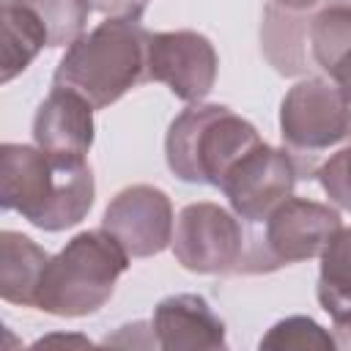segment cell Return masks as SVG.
Listing matches in <instances>:
<instances>
[{"mask_svg": "<svg viewBox=\"0 0 351 351\" xmlns=\"http://www.w3.org/2000/svg\"><path fill=\"white\" fill-rule=\"evenodd\" d=\"M5 206H16L41 228H63L80 219L90 206V173L77 165L60 184H55L58 165H47L30 148H5Z\"/></svg>", "mask_w": 351, "mask_h": 351, "instance_id": "cell-1", "label": "cell"}, {"mask_svg": "<svg viewBox=\"0 0 351 351\" xmlns=\"http://www.w3.org/2000/svg\"><path fill=\"white\" fill-rule=\"evenodd\" d=\"M140 69V33L126 25H104L80 41L60 63L58 82L80 85L96 104L123 93Z\"/></svg>", "mask_w": 351, "mask_h": 351, "instance_id": "cell-2", "label": "cell"}, {"mask_svg": "<svg viewBox=\"0 0 351 351\" xmlns=\"http://www.w3.org/2000/svg\"><path fill=\"white\" fill-rule=\"evenodd\" d=\"M154 71L178 90L184 99H195L208 90L214 74V55L208 44L192 33L159 36L154 41Z\"/></svg>", "mask_w": 351, "mask_h": 351, "instance_id": "cell-3", "label": "cell"}, {"mask_svg": "<svg viewBox=\"0 0 351 351\" xmlns=\"http://www.w3.org/2000/svg\"><path fill=\"white\" fill-rule=\"evenodd\" d=\"M107 225L132 244L134 252H151L167 233V203L159 192L132 189L123 192L107 211Z\"/></svg>", "mask_w": 351, "mask_h": 351, "instance_id": "cell-4", "label": "cell"}, {"mask_svg": "<svg viewBox=\"0 0 351 351\" xmlns=\"http://www.w3.org/2000/svg\"><path fill=\"white\" fill-rule=\"evenodd\" d=\"M343 107L324 90V85H302L285 104V132L299 143H329L346 134Z\"/></svg>", "mask_w": 351, "mask_h": 351, "instance_id": "cell-5", "label": "cell"}, {"mask_svg": "<svg viewBox=\"0 0 351 351\" xmlns=\"http://www.w3.org/2000/svg\"><path fill=\"white\" fill-rule=\"evenodd\" d=\"M36 137L55 154L80 156V151L90 143V118L74 96L55 93L47 104H41Z\"/></svg>", "mask_w": 351, "mask_h": 351, "instance_id": "cell-6", "label": "cell"}, {"mask_svg": "<svg viewBox=\"0 0 351 351\" xmlns=\"http://www.w3.org/2000/svg\"><path fill=\"white\" fill-rule=\"evenodd\" d=\"M288 186H291L288 165L269 151H263V154H258V159L241 165V170L228 184L233 203L247 214H255L258 208H263L269 200H274V195L285 192Z\"/></svg>", "mask_w": 351, "mask_h": 351, "instance_id": "cell-7", "label": "cell"}, {"mask_svg": "<svg viewBox=\"0 0 351 351\" xmlns=\"http://www.w3.org/2000/svg\"><path fill=\"white\" fill-rule=\"evenodd\" d=\"M335 225V214L318 208V206H304V203H291L282 208L271 225V233L293 252H310L315 241Z\"/></svg>", "mask_w": 351, "mask_h": 351, "instance_id": "cell-8", "label": "cell"}, {"mask_svg": "<svg viewBox=\"0 0 351 351\" xmlns=\"http://www.w3.org/2000/svg\"><path fill=\"white\" fill-rule=\"evenodd\" d=\"M44 38V27L25 8H5V80L25 69L30 55Z\"/></svg>", "mask_w": 351, "mask_h": 351, "instance_id": "cell-9", "label": "cell"}, {"mask_svg": "<svg viewBox=\"0 0 351 351\" xmlns=\"http://www.w3.org/2000/svg\"><path fill=\"white\" fill-rule=\"evenodd\" d=\"M30 3L41 8L44 22L49 25L52 41H63L74 36L82 25V16H85L82 0H30Z\"/></svg>", "mask_w": 351, "mask_h": 351, "instance_id": "cell-10", "label": "cell"}, {"mask_svg": "<svg viewBox=\"0 0 351 351\" xmlns=\"http://www.w3.org/2000/svg\"><path fill=\"white\" fill-rule=\"evenodd\" d=\"M326 189L346 206H351V151H343L329 167L324 178Z\"/></svg>", "mask_w": 351, "mask_h": 351, "instance_id": "cell-11", "label": "cell"}, {"mask_svg": "<svg viewBox=\"0 0 351 351\" xmlns=\"http://www.w3.org/2000/svg\"><path fill=\"white\" fill-rule=\"evenodd\" d=\"M96 5L104 8V11H129V14H137L145 5V0H96Z\"/></svg>", "mask_w": 351, "mask_h": 351, "instance_id": "cell-12", "label": "cell"}, {"mask_svg": "<svg viewBox=\"0 0 351 351\" xmlns=\"http://www.w3.org/2000/svg\"><path fill=\"white\" fill-rule=\"evenodd\" d=\"M343 80H346V88H348V93H351V66H348V71L343 74Z\"/></svg>", "mask_w": 351, "mask_h": 351, "instance_id": "cell-13", "label": "cell"}]
</instances>
